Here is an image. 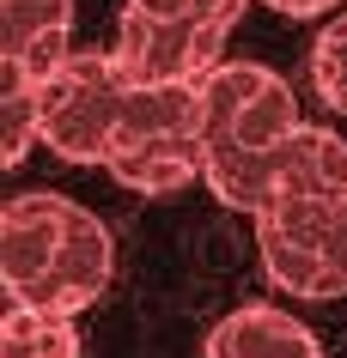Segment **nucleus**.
I'll return each instance as SVG.
<instances>
[{
	"label": "nucleus",
	"mask_w": 347,
	"mask_h": 358,
	"mask_svg": "<svg viewBox=\"0 0 347 358\" xmlns=\"http://www.w3.org/2000/svg\"><path fill=\"white\" fill-rule=\"evenodd\" d=\"M299 189V194H347V140L335 128H299L292 134L287 158H280V176H274V194ZM268 207V201H262Z\"/></svg>",
	"instance_id": "1a4fd4ad"
},
{
	"label": "nucleus",
	"mask_w": 347,
	"mask_h": 358,
	"mask_svg": "<svg viewBox=\"0 0 347 358\" xmlns=\"http://www.w3.org/2000/svg\"><path fill=\"white\" fill-rule=\"evenodd\" d=\"M311 85L335 115H347V13L329 19L311 43Z\"/></svg>",
	"instance_id": "f8f14e48"
},
{
	"label": "nucleus",
	"mask_w": 347,
	"mask_h": 358,
	"mask_svg": "<svg viewBox=\"0 0 347 358\" xmlns=\"http://www.w3.org/2000/svg\"><path fill=\"white\" fill-rule=\"evenodd\" d=\"M0 358H79V328L61 310L6 303L0 316Z\"/></svg>",
	"instance_id": "9b49d317"
},
{
	"label": "nucleus",
	"mask_w": 347,
	"mask_h": 358,
	"mask_svg": "<svg viewBox=\"0 0 347 358\" xmlns=\"http://www.w3.org/2000/svg\"><path fill=\"white\" fill-rule=\"evenodd\" d=\"M262 6H274L280 19H317V13H335L341 0H262Z\"/></svg>",
	"instance_id": "ddd939ff"
},
{
	"label": "nucleus",
	"mask_w": 347,
	"mask_h": 358,
	"mask_svg": "<svg viewBox=\"0 0 347 358\" xmlns=\"http://www.w3.org/2000/svg\"><path fill=\"white\" fill-rule=\"evenodd\" d=\"M37 140H43V79L0 61V164L19 170Z\"/></svg>",
	"instance_id": "9d476101"
},
{
	"label": "nucleus",
	"mask_w": 347,
	"mask_h": 358,
	"mask_svg": "<svg viewBox=\"0 0 347 358\" xmlns=\"http://www.w3.org/2000/svg\"><path fill=\"white\" fill-rule=\"evenodd\" d=\"M128 73L116 49H74L43 79V146L67 164H104L128 110Z\"/></svg>",
	"instance_id": "423d86ee"
},
{
	"label": "nucleus",
	"mask_w": 347,
	"mask_h": 358,
	"mask_svg": "<svg viewBox=\"0 0 347 358\" xmlns=\"http://www.w3.org/2000/svg\"><path fill=\"white\" fill-rule=\"evenodd\" d=\"M116 237L92 207L31 189L0 207V285L13 303L79 316L110 292Z\"/></svg>",
	"instance_id": "f03ea898"
},
{
	"label": "nucleus",
	"mask_w": 347,
	"mask_h": 358,
	"mask_svg": "<svg viewBox=\"0 0 347 358\" xmlns=\"http://www.w3.org/2000/svg\"><path fill=\"white\" fill-rule=\"evenodd\" d=\"M74 55V0H0V61L49 79Z\"/></svg>",
	"instance_id": "0eeeda50"
},
{
	"label": "nucleus",
	"mask_w": 347,
	"mask_h": 358,
	"mask_svg": "<svg viewBox=\"0 0 347 358\" xmlns=\"http://www.w3.org/2000/svg\"><path fill=\"white\" fill-rule=\"evenodd\" d=\"M201 122H207L201 189L219 207L256 219L262 201L274 194V176H280L292 134L305 128L292 85L262 61H219L201 79Z\"/></svg>",
	"instance_id": "f257e3e1"
},
{
	"label": "nucleus",
	"mask_w": 347,
	"mask_h": 358,
	"mask_svg": "<svg viewBox=\"0 0 347 358\" xmlns=\"http://www.w3.org/2000/svg\"><path fill=\"white\" fill-rule=\"evenodd\" d=\"M201 164H207L201 79L195 85H135L104 170L135 194H171L201 182Z\"/></svg>",
	"instance_id": "20e7f679"
},
{
	"label": "nucleus",
	"mask_w": 347,
	"mask_h": 358,
	"mask_svg": "<svg viewBox=\"0 0 347 358\" xmlns=\"http://www.w3.org/2000/svg\"><path fill=\"white\" fill-rule=\"evenodd\" d=\"M250 0H128L116 19V61L128 85H195L226 61Z\"/></svg>",
	"instance_id": "7ed1b4c3"
},
{
	"label": "nucleus",
	"mask_w": 347,
	"mask_h": 358,
	"mask_svg": "<svg viewBox=\"0 0 347 358\" xmlns=\"http://www.w3.org/2000/svg\"><path fill=\"white\" fill-rule=\"evenodd\" d=\"M256 255L274 292L287 298H341L347 292V194L280 189L256 213Z\"/></svg>",
	"instance_id": "39448f33"
},
{
	"label": "nucleus",
	"mask_w": 347,
	"mask_h": 358,
	"mask_svg": "<svg viewBox=\"0 0 347 358\" xmlns=\"http://www.w3.org/2000/svg\"><path fill=\"white\" fill-rule=\"evenodd\" d=\"M201 358H323V346L287 310L244 303V310H231V316L213 322V334L201 340Z\"/></svg>",
	"instance_id": "6e6552de"
}]
</instances>
